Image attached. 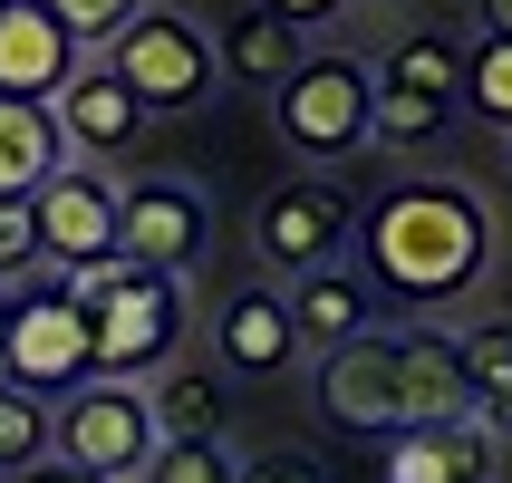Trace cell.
I'll use <instances>...</instances> for the list:
<instances>
[{"label": "cell", "mask_w": 512, "mask_h": 483, "mask_svg": "<svg viewBox=\"0 0 512 483\" xmlns=\"http://www.w3.org/2000/svg\"><path fill=\"white\" fill-rule=\"evenodd\" d=\"M358 271H368L387 319H435L474 300L493 271V213L455 174H397L358 213Z\"/></svg>", "instance_id": "1"}, {"label": "cell", "mask_w": 512, "mask_h": 483, "mask_svg": "<svg viewBox=\"0 0 512 483\" xmlns=\"http://www.w3.org/2000/svg\"><path fill=\"white\" fill-rule=\"evenodd\" d=\"M271 126L300 165H348L377 145V68L348 49H300L281 87H271Z\"/></svg>", "instance_id": "2"}, {"label": "cell", "mask_w": 512, "mask_h": 483, "mask_svg": "<svg viewBox=\"0 0 512 483\" xmlns=\"http://www.w3.org/2000/svg\"><path fill=\"white\" fill-rule=\"evenodd\" d=\"M97 58L145 97V116H184V107H203V97L223 87V49H213V29H203L194 10H165V0H145V10L116 29Z\"/></svg>", "instance_id": "3"}, {"label": "cell", "mask_w": 512, "mask_h": 483, "mask_svg": "<svg viewBox=\"0 0 512 483\" xmlns=\"http://www.w3.org/2000/svg\"><path fill=\"white\" fill-rule=\"evenodd\" d=\"M184 271H145L126 261L97 300H87V329H97V377H155L184 348Z\"/></svg>", "instance_id": "4"}, {"label": "cell", "mask_w": 512, "mask_h": 483, "mask_svg": "<svg viewBox=\"0 0 512 483\" xmlns=\"http://www.w3.org/2000/svg\"><path fill=\"white\" fill-rule=\"evenodd\" d=\"M155 445H165V426H155V406H145V377H87V387L58 397V455L87 464V474L136 483Z\"/></svg>", "instance_id": "5"}, {"label": "cell", "mask_w": 512, "mask_h": 483, "mask_svg": "<svg viewBox=\"0 0 512 483\" xmlns=\"http://www.w3.org/2000/svg\"><path fill=\"white\" fill-rule=\"evenodd\" d=\"M348 242H358V203H348L339 174H290V184H271V194L252 203V252L271 261V271H319V261H339Z\"/></svg>", "instance_id": "6"}, {"label": "cell", "mask_w": 512, "mask_h": 483, "mask_svg": "<svg viewBox=\"0 0 512 483\" xmlns=\"http://www.w3.org/2000/svg\"><path fill=\"white\" fill-rule=\"evenodd\" d=\"M10 377H20L29 397H68L97 377V329H87V300H68L58 281H29L10 300Z\"/></svg>", "instance_id": "7"}, {"label": "cell", "mask_w": 512, "mask_h": 483, "mask_svg": "<svg viewBox=\"0 0 512 483\" xmlns=\"http://www.w3.org/2000/svg\"><path fill=\"white\" fill-rule=\"evenodd\" d=\"M203 242H213V203H203L184 174H136V184H116V252L126 261L184 271Z\"/></svg>", "instance_id": "8"}, {"label": "cell", "mask_w": 512, "mask_h": 483, "mask_svg": "<svg viewBox=\"0 0 512 483\" xmlns=\"http://www.w3.org/2000/svg\"><path fill=\"white\" fill-rule=\"evenodd\" d=\"M319 416L348 435H397L406 397H397V329H358V339L319 348Z\"/></svg>", "instance_id": "9"}, {"label": "cell", "mask_w": 512, "mask_h": 483, "mask_svg": "<svg viewBox=\"0 0 512 483\" xmlns=\"http://www.w3.org/2000/svg\"><path fill=\"white\" fill-rule=\"evenodd\" d=\"M49 126L68 145V165H116V155H136V136L155 116H145V97L116 78L107 58H78V78L49 97Z\"/></svg>", "instance_id": "10"}, {"label": "cell", "mask_w": 512, "mask_h": 483, "mask_svg": "<svg viewBox=\"0 0 512 483\" xmlns=\"http://www.w3.org/2000/svg\"><path fill=\"white\" fill-rule=\"evenodd\" d=\"M503 426L493 416H445V426H397L377 435V483H493Z\"/></svg>", "instance_id": "11"}, {"label": "cell", "mask_w": 512, "mask_h": 483, "mask_svg": "<svg viewBox=\"0 0 512 483\" xmlns=\"http://www.w3.org/2000/svg\"><path fill=\"white\" fill-rule=\"evenodd\" d=\"M39 242H49V271H78V261H107L116 252V174L107 165H58L39 194Z\"/></svg>", "instance_id": "12"}, {"label": "cell", "mask_w": 512, "mask_h": 483, "mask_svg": "<svg viewBox=\"0 0 512 483\" xmlns=\"http://www.w3.org/2000/svg\"><path fill=\"white\" fill-rule=\"evenodd\" d=\"M78 39L58 20L49 0H0V97H29V107H49L58 87L78 78Z\"/></svg>", "instance_id": "13"}, {"label": "cell", "mask_w": 512, "mask_h": 483, "mask_svg": "<svg viewBox=\"0 0 512 483\" xmlns=\"http://www.w3.org/2000/svg\"><path fill=\"white\" fill-rule=\"evenodd\" d=\"M213 358H223L232 377H281V368H300L310 348H300V329H290V290L242 281L223 310H213Z\"/></svg>", "instance_id": "14"}, {"label": "cell", "mask_w": 512, "mask_h": 483, "mask_svg": "<svg viewBox=\"0 0 512 483\" xmlns=\"http://www.w3.org/2000/svg\"><path fill=\"white\" fill-rule=\"evenodd\" d=\"M290 329H300V348H339L358 339V329H387V310H377L368 271H348V261H319V271H300L290 281Z\"/></svg>", "instance_id": "15"}, {"label": "cell", "mask_w": 512, "mask_h": 483, "mask_svg": "<svg viewBox=\"0 0 512 483\" xmlns=\"http://www.w3.org/2000/svg\"><path fill=\"white\" fill-rule=\"evenodd\" d=\"M397 397H406V426H445V416H474V387H464V358H455V329H397Z\"/></svg>", "instance_id": "16"}, {"label": "cell", "mask_w": 512, "mask_h": 483, "mask_svg": "<svg viewBox=\"0 0 512 483\" xmlns=\"http://www.w3.org/2000/svg\"><path fill=\"white\" fill-rule=\"evenodd\" d=\"M377 87L426 97V107H464V39L455 29H406L397 49L377 58Z\"/></svg>", "instance_id": "17"}, {"label": "cell", "mask_w": 512, "mask_h": 483, "mask_svg": "<svg viewBox=\"0 0 512 483\" xmlns=\"http://www.w3.org/2000/svg\"><path fill=\"white\" fill-rule=\"evenodd\" d=\"M58 165H68V145H58L49 107H29V97H0V203H10V194H39Z\"/></svg>", "instance_id": "18"}, {"label": "cell", "mask_w": 512, "mask_h": 483, "mask_svg": "<svg viewBox=\"0 0 512 483\" xmlns=\"http://www.w3.org/2000/svg\"><path fill=\"white\" fill-rule=\"evenodd\" d=\"M145 406H155V426L165 435H223V377L203 368V358H165V368L145 377Z\"/></svg>", "instance_id": "19"}, {"label": "cell", "mask_w": 512, "mask_h": 483, "mask_svg": "<svg viewBox=\"0 0 512 483\" xmlns=\"http://www.w3.org/2000/svg\"><path fill=\"white\" fill-rule=\"evenodd\" d=\"M213 49H223V78H232V87H281L290 68H300V29L271 20V10H242Z\"/></svg>", "instance_id": "20"}, {"label": "cell", "mask_w": 512, "mask_h": 483, "mask_svg": "<svg viewBox=\"0 0 512 483\" xmlns=\"http://www.w3.org/2000/svg\"><path fill=\"white\" fill-rule=\"evenodd\" d=\"M455 358H464V387H474V416L512 426V319H474V329H455Z\"/></svg>", "instance_id": "21"}, {"label": "cell", "mask_w": 512, "mask_h": 483, "mask_svg": "<svg viewBox=\"0 0 512 483\" xmlns=\"http://www.w3.org/2000/svg\"><path fill=\"white\" fill-rule=\"evenodd\" d=\"M49 455H58V406L29 387H0V474H29Z\"/></svg>", "instance_id": "22"}, {"label": "cell", "mask_w": 512, "mask_h": 483, "mask_svg": "<svg viewBox=\"0 0 512 483\" xmlns=\"http://www.w3.org/2000/svg\"><path fill=\"white\" fill-rule=\"evenodd\" d=\"M464 116H484L493 136H512V39H474L464 49Z\"/></svg>", "instance_id": "23"}, {"label": "cell", "mask_w": 512, "mask_h": 483, "mask_svg": "<svg viewBox=\"0 0 512 483\" xmlns=\"http://www.w3.org/2000/svg\"><path fill=\"white\" fill-rule=\"evenodd\" d=\"M136 483H242V464H232L223 435H165V445L145 455Z\"/></svg>", "instance_id": "24"}, {"label": "cell", "mask_w": 512, "mask_h": 483, "mask_svg": "<svg viewBox=\"0 0 512 483\" xmlns=\"http://www.w3.org/2000/svg\"><path fill=\"white\" fill-rule=\"evenodd\" d=\"M49 281V242H39V213H29V194L0 203V290H29Z\"/></svg>", "instance_id": "25"}, {"label": "cell", "mask_w": 512, "mask_h": 483, "mask_svg": "<svg viewBox=\"0 0 512 483\" xmlns=\"http://www.w3.org/2000/svg\"><path fill=\"white\" fill-rule=\"evenodd\" d=\"M49 10H58V20H68V39H78V49L97 58V49H107V39H116V29H126V20H136V10H145V0H49Z\"/></svg>", "instance_id": "26"}, {"label": "cell", "mask_w": 512, "mask_h": 483, "mask_svg": "<svg viewBox=\"0 0 512 483\" xmlns=\"http://www.w3.org/2000/svg\"><path fill=\"white\" fill-rule=\"evenodd\" d=\"M242 483H329V474H319L310 455H252V464H242Z\"/></svg>", "instance_id": "27"}, {"label": "cell", "mask_w": 512, "mask_h": 483, "mask_svg": "<svg viewBox=\"0 0 512 483\" xmlns=\"http://www.w3.org/2000/svg\"><path fill=\"white\" fill-rule=\"evenodd\" d=\"M252 10H271V20H290V29H329L348 0H252Z\"/></svg>", "instance_id": "28"}, {"label": "cell", "mask_w": 512, "mask_h": 483, "mask_svg": "<svg viewBox=\"0 0 512 483\" xmlns=\"http://www.w3.org/2000/svg\"><path fill=\"white\" fill-rule=\"evenodd\" d=\"M10 483H116V474H87V464L49 455V464H29V474H10Z\"/></svg>", "instance_id": "29"}, {"label": "cell", "mask_w": 512, "mask_h": 483, "mask_svg": "<svg viewBox=\"0 0 512 483\" xmlns=\"http://www.w3.org/2000/svg\"><path fill=\"white\" fill-rule=\"evenodd\" d=\"M474 29L484 39H512V0H474Z\"/></svg>", "instance_id": "30"}, {"label": "cell", "mask_w": 512, "mask_h": 483, "mask_svg": "<svg viewBox=\"0 0 512 483\" xmlns=\"http://www.w3.org/2000/svg\"><path fill=\"white\" fill-rule=\"evenodd\" d=\"M0 339H10V290H0Z\"/></svg>", "instance_id": "31"}]
</instances>
